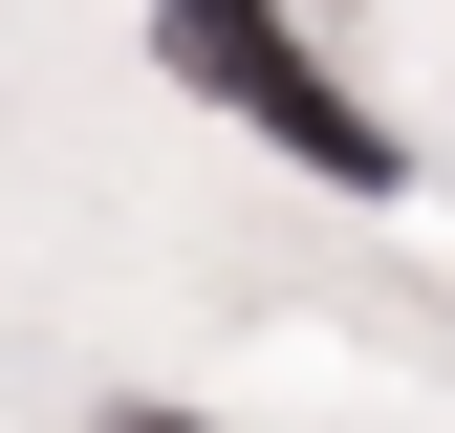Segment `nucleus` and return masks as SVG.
Wrapping results in <instances>:
<instances>
[{"mask_svg":"<svg viewBox=\"0 0 455 433\" xmlns=\"http://www.w3.org/2000/svg\"><path fill=\"white\" fill-rule=\"evenodd\" d=\"M260 43H282V22H260V0H174V66H217V87H239V66H260Z\"/></svg>","mask_w":455,"mask_h":433,"instance_id":"obj_1","label":"nucleus"}]
</instances>
